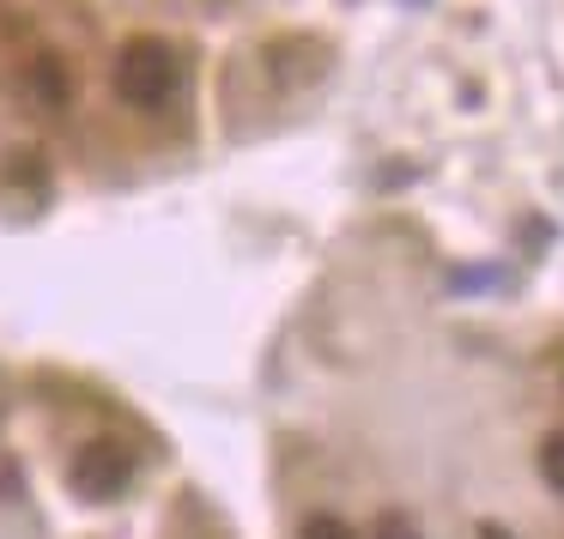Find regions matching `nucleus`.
<instances>
[{
	"mask_svg": "<svg viewBox=\"0 0 564 539\" xmlns=\"http://www.w3.org/2000/svg\"><path fill=\"white\" fill-rule=\"evenodd\" d=\"M176 79H183V67H176L171 43L134 37L116 50V98L134 103V110H164L176 98Z\"/></svg>",
	"mask_w": 564,
	"mask_h": 539,
	"instance_id": "obj_1",
	"label": "nucleus"
},
{
	"mask_svg": "<svg viewBox=\"0 0 564 539\" xmlns=\"http://www.w3.org/2000/svg\"><path fill=\"white\" fill-rule=\"evenodd\" d=\"M67 479H74V491H79V497L110 503V497H122V491H128V479H134V454H128L116 437H91L86 449L74 454Z\"/></svg>",
	"mask_w": 564,
	"mask_h": 539,
	"instance_id": "obj_2",
	"label": "nucleus"
},
{
	"mask_svg": "<svg viewBox=\"0 0 564 539\" xmlns=\"http://www.w3.org/2000/svg\"><path fill=\"white\" fill-rule=\"evenodd\" d=\"M25 86L37 91L43 110H62V103H67V74H62V62H55V55H37V62H31Z\"/></svg>",
	"mask_w": 564,
	"mask_h": 539,
	"instance_id": "obj_3",
	"label": "nucleus"
},
{
	"mask_svg": "<svg viewBox=\"0 0 564 539\" xmlns=\"http://www.w3.org/2000/svg\"><path fill=\"white\" fill-rule=\"evenodd\" d=\"M540 473H546V485H552V491H564V430L540 442Z\"/></svg>",
	"mask_w": 564,
	"mask_h": 539,
	"instance_id": "obj_4",
	"label": "nucleus"
},
{
	"mask_svg": "<svg viewBox=\"0 0 564 539\" xmlns=\"http://www.w3.org/2000/svg\"><path fill=\"white\" fill-rule=\"evenodd\" d=\"M370 539H419V527L406 521V515H382V521L370 527Z\"/></svg>",
	"mask_w": 564,
	"mask_h": 539,
	"instance_id": "obj_5",
	"label": "nucleus"
},
{
	"mask_svg": "<svg viewBox=\"0 0 564 539\" xmlns=\"http://www.w3.org/2000/svg\"><path fill=\"white\" fill-rule=\"evenodd\" d=\"M304 539H352V527L334 521V515H316V521L304 527Z\"/></svg>",
	"mask_w": 564,
	"mask_h": 539,
	"instance_id": "obj_6",
	"label": "nucleus"
},
{
	"mask_svg": "<svg viewBox=\"0 0 564 539\" xmlns=\"http://www.w3.org/2000/svg\"><path fill=\"white\" fill-rule=\"evenodd\" d=\"M479 539H510V534H503V527H479Z\"/></svg>",
	"mask_w": 564,
	"mask_h": 539,
	"instance_id": "obj_7",
	"label": "nucleus"
}]
</instances>
